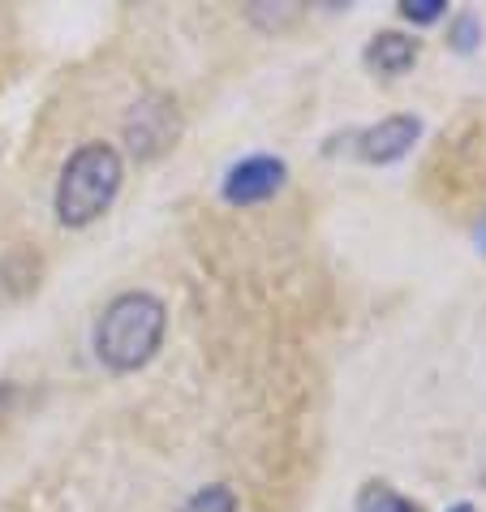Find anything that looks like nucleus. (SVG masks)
<instances>
[{
  "label": "nucleus",
  "instance_id": "1",
  "mask_svg": "<svg viewBox=\"0 0 486 512\" xmlns=\"http://www.w3.org/2000/svg\"><path fill=\"white\" fill-rule=\"evenodd\" d=\"M164 332H168V310L160 297L147 289L117 293L95 323V358L108 371L130 375L160 353Z\"/></svg>",
  "mask_w": 486,
  "mask_h": 512
},
{
  "label": "nucleus",
  "instance_id": "2",
  "mask_svg": "<svg viewBox=\"0 0 486 512\" xmlns=\"http://www.w3.org/2000/svg\"><path fill=\"white\" fill-rule=\"evenodd\" d=\"M125 164L121 151L112 142H82L61 168L56 181V220L65 229H87L112 207V198L121 194Z\"/></svg>",
  "mask_w": 486,
  "mask_h": 512
},
{
  "label": "nucleus",
  "instance_id": "3",
  "mask_svg": "<svg viewBox=\"0 0 486 512\" xmlns=\"http://www.w3.org/2000/svg\"><path fill=\"white\" fill-rule=\"evenodd\" d=\"M418 138H422V121L409 117V112H396V117H383L379 125H366V130L353 138V151H357V160H366V164H396L400 155L413 151Z\"/></svg>",
  "mask_w": 486,
  "mask_h": 512
},
{
  "label": "nucleus",
  "instance_id": "4",
  "mask_svg": "<svg viewBox=\"0 0 486 512\" xmlns=\"http://www.w3.org/2000/svg\"><path fill=\"white\" fill-rule=\"evenodd\" d=\"M284 177H289V168L276 155H250V160H241L228 168L224 177V198L233 207H250V203H267L271 194L284 186Z\"/></svg>",
  "mask_w": 486,
  "mask_h": 512
},
{
  "label": "nucleus",
  "instance_id": "5",
  "mask_svg": "<svg viewBox=\"0 0 486 512\" xmlns=\"http://www.w3.org/2000/svg\"><path fill=\"white\" fill-rule=\"evenodd\" d=\"M173 134H177V112H173V104H168L164 95L142 99V104H134L130 117H125V138H130L138 160L164 151L168 142H173Z\"/></svg>",
  "mask_w": 486,
  "mask_h": 512
},
{
  "label": "nucleus",
  "instance_id": "6",
  "mask_svg": "<svg viewBox=\"0 0 486 512\" xmlns=\"http://www.w3.org/2000/svg\"><path fill=\"white\" fill-rule=\"evenodd\" d=\"M413 61H418V39L405 35V31H379L366 44V65L375 69V74H383V78L409 74Z\"/></svg>",
  "mask_w": 486,
  "mask_h": 512
},
{
  "label": "nucleus",
  "instance_id": "7",
  "mask_svg": "<svg viewBox=\"0 0 486 512\" xmlns=\"http://www.w3.org/2000/svg\"><path fill=\"white\" fill-rule=\"evenodd\" d=\"M357 512H422V508L413 504L409 495L388 487V482H366V487L357 491Z\"/></svg>",
  "mask_w": 486,
  "mask_h": 512
},
{
  "label": "nucleus",
  "instance_id": "8",
  "mask_svg": "<svg viewBox=\"0 0 486 512\" xmlns=\"http://www.w3.org/2000/svg\"><path fill=\"white\" fill-rule=\"evenodd\" d=\"M181 512H237V495L224 482H211V487H198L190 500L181 504Z\"/></svg>",
  "mask_w": 486,
  "mask_h": 512
},
{
  "label": "nucleus",
  "instance_id": "9",
  "mask_svg": "<svg viewBox=\"0 0 486 512\" xmlns=\"http://www.w3.org/2000/svg\"><path fill=\"white\" fill-rule=\"evenodd\" d=\"M448 39H452V48H456V52H474V48H478V39H482L478 13H456L452 26H448Z\"/></svg>",
  "mask_w": 486,
  "mask_h": 512
},
{
  "label": "nucleus",
  "instance_id": "10",
  "mask_svg": "<svg viewBox=\"0 0 486 512\" xmlns=\"http://www.w3.org/2000/svg\"><path fill=\"white\" fill-rule=\"evenodd\" d=\"M400 13H405L409 22L426 26V22H439L443 13H448V5H443V0H405V5H400Z\"/></svg>",
  "mask_w": 486,
  "mask_h": 512
},
{
  "label": "nucleus",
  "instance_id": "11",
  "mask_svg": "<svg viewBox=\"0 0 486 512\" xmlns=\"http://www.w3.org/2000/svg\"><path fill=\"white\" fill-rule=\"evenodd\" d=\"M13 405H18V383L0 379V426H5V418L13 414Z\"/></svg>",
  "mask_w": 486,
  "mask_h": 512
},
{
  "label": "nucleus",
  "instance_id": "12",
  "mask_svg": "<svg viewBox=\"0 0 486 512\" xmlns=\"http://www.w3.org/2000/svg\"><path fill=\"white\" fill-rule=\"evenodd\" d=\"M452 512H474V508H469V504H456V508H452Z\"/></svg>",
  "mask_w": 486,
  "mask_h": 512
},
{
  "label": "nucleus",
  "instance_id": "13",
  "mask_svg": "<svg viewBox=\"0 0 486 512\" xmlns=\"http://www.w3.org/2000/svg\"><path fill=\"white\" fill-rule=\"evenodd\" d=\"M478 241H482V250H486V224H482V233H478Z\"/></svg>",
  "mask_w": 486,
  "mask_h": 512
}]
</instances>
